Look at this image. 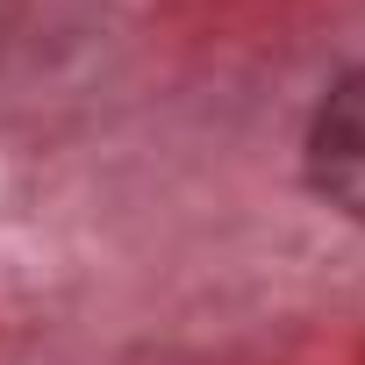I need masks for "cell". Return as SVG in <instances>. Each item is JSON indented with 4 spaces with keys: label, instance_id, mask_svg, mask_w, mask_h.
Wrapping results in <instances>:
<instances>
[{
    "label": "cell",
    "instance_id": "cell-1",
    "mask_svg": "<svg viewBox=\"0 0 365 365\" xmlns=\"http://www.w3.org/2000/svg\"><path fill=\"white\" fill-rule=\"evenodd\" d=\"M308 187L351 222H365V65L344 72L308 122Z\"/></svg>",
    "mask_w": 365,
    "mask_h": 365
}]
</instances>
